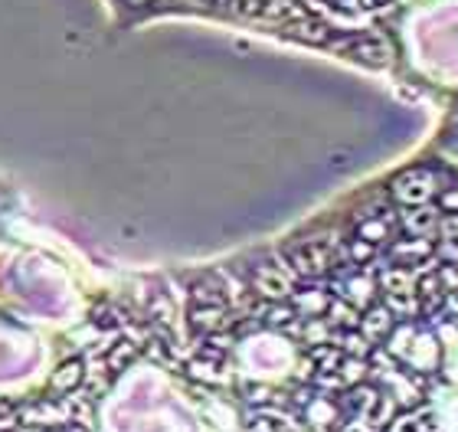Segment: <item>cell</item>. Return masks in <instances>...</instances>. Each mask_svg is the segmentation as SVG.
Here are the masks:
<instances>
[{"label":"cell","mask_w":458,"mask_h":432,"mask_svg":"<svg viewBox=\"0 0 458 432\" xmlns=\"http://www.w3.org/2000/svg\"><path fill=\"white\" fill-rule=\"evenodd\" d=\"M229 10L242 20L276 23V27H285L292 20L305 17L295 0H229Z\"/></svg>","instance_id":"cell-1"},{"label":"cell","mask_w":458,"mask_h":432,"mask_svg":"<svg viewBox=\"0 0 458 432\" xmlns=\"http://www.w3.org/2000/svg\"><path fill=\"white\" fill-rule=\"evenodd\" d=\"M331 49H337V53H347V56L360 59V63H367V66H386L390 63V43L383 37H377V33H347V37H337L327 43Z\"/></svg>","instance_id":"cell-2"},{"label":"cell","mask_w":458,"mask_h":432,"mask_svg":"<svg viewBox=\"0 0 458 432\" xmlns=\"http://www.w3.org/2000/svg\"><path fill=\"white\" fill-rule=\"evenodd\" d=\"M436 174L426 171V167H410L403 171L400 177H393V197L403 203V207H422L436 197Z\"/></svg>","instance_id":"cell-3"},{"label":"cell","mask_w":458,"mask_h":432,"mask_svg":"<svg viewBox=\"0 0 458 432\" xmlns=\"http://www.w3.org/2000/svg\"><path fill=\"white\" fill-rule=\"evenodd\" d=\"M252 288L259 295L268 298V301H285L292 295V279L282 266H272V262H262L252 269Z\"/></svg>","instance_id":"cell-4"},{"label":"cell","mask_w":458,"mask_h":432,"mask_svg":"<svg viewBox=\"0 0 458 432\" xmlns=\"http://www.w3.org/2000/svg\"><path fill=\"white\" fill-rule=\"evenodd\" d=\"M288 259H292L295 272H301V275H321L335 262L331 259V250L321 240H308L301 246H295V250H288Z\"/></svg>","instance_id":"cell-5"},{"label":"cell","mask_w":458,"mask_h":432,"mask_svg":"<svg viewBox=\"0 0 458 432\" xmlns=\"http://www.w3.org/2000/svg\"><path fill=\"white\" fill-rule=\"evenodd\" d=\"M285 37L298 39V43H311V47H327L335 39V30L318 17H298L285 23Z\"/></svg>","instance_id":"cell-6"},{"label":"cell","mask_w":458,"mask_h":432,"mask_svg":"<svg viewBox=\"0 0 458 432\" xmlns=\"http://www.w3.org/2000/svg\"><path fill=\"white\" fill-rule=\"evenodd\" d=\"M439 226V213L432 210L429 203H422V207H412V210L403 213V230L410 233V236H420V240H429V233Z\"/></svg>","instance_id":"cell-7"},{"label":"cell","mask_w":458,"mask_h":432,"mask_svg":"<svg viewBox=\"0 0 458 432\" xmlns=\"http://www.w3.org/2000/svg\"><path fill=\"white\" fill-rule=\"evenodd\" d=\"M445 282H442L439 272H426L420 279V308L426 315H436L442 305H445Z\"/></svg>","instance_id":"cell-8"},{"label":"cell","mask_w":458,"mask_h":432,"mask_svg":"<svg viewBox=\"0 0 458 432\" xmlns=\"http://www.w3.org/2000/svg\"><path fill=\"white\" fill-rule=\"evenodd\" d=\"M360 331L367 341H383V337L393 335V311L383 305L367 308V315L360 318Z\"/></svg>","instance_id":"cell-9"},{"label":"cell","mask_w":458,"mask_h":432,"mask_svg":"<svg viewBox=\"0 0 458 432\" xmlns=\"http://www.w3.org/2000/svg\"><path fill=\"white\" fill-rule=\"evenodd\" d=\"M223 321H226V308L223 305H193L191 308V325H193V331H200V335L220 331Z\"/></svg>","instance_id":"cell-10"},{"label":"cell","mask_w":458,"mask_h":432,"mask_svg":"<svg viewBox=\"0 0 458 432\" xmlns=\"http://www.w3.org/2000/svg\"><path fill=\"white\" fill-rule=\"evenodd\" d=\"M79 384H82V360H66V364L56 367V374L49 380V390L53 394H72Z\"/></svg>","instance_id":"cell-11"},{"label":"cell","mask_w":458,"mask_h":432,"mask_svg":"<svg viewBox=\"0 0 458 432\" xmlns=\"http://www.w3.org/2000/svg\"><path fill=\"white\" fill-rule=\"evenodd\" d=\"M432 252V242L429 240H420V236H412V240H400L393 246V259L400 262V266H412V262H422L426 256Z\"/></svg>","instance_id":"cell-12"},{"label":"cell","mask_w":458,"mask_h":432,"mask_svg":"<svg viewBox=\"0 0 458 432\" xmlns=\"http://www.w3.org/2000/svg\"><path fill=\"white\" fill-rule=\"evenodd\" d=\"M360 240H367L370 246H380L393 236V216H383V213H373V220H363L360 230H357Z\"/></svg>","instance_id":"cell-13"},{"label":"cell","mask_w":458,"mask_h":432,"mask_svg":"<svg viewBox=\"0 0 458 432\" xmlns=\"http://www.w3.org/2000/svg\"><path fill=\"white\" fill-rule=\"evenodd\" d=\"M341 295L351 298L353 305H370L373 301V279L370 275H363V272H353V275H347V282L341 285Z\"/></svg>","instance_id":"cell-14"},{"label":"cell","mask_w":458,"mask_h":432,"mask_svg":"<svg viewBox=\"0 0 458 432\" xmlns=\"http://www.w3.org/2000/svg\"><path fill=\"white\" fill-rule=\"evenodd\" d=\"M266 315V325H272V327H285V325H292L298 318V311L292 305H285V301H272V305L262 311Z\"/></svg>","instance_id":"cell-15"},{"label":"cell","mask_w":458,"mask_h":432,"mask_svg":"<svg viewBox=\"0 0 458 432\" xmlns=\"http://www.w3.org/2000/svg\"><path fill=\"white\" fill-rule=\"evenodd\" d=\"M193 305H223L220 285H213V282H200V285H193Z\"/></svg>","instance_id":"cell-16"},{"label":"cell","mask_w":458,"mask_h":432,"mask_svg":"<svg viewBox=\"0 0 458 432\" xmlns=\"http://www.w3.org/2000/svg\"><path fill=\"white\" fill-rule=\"evenodd\" d=\"M134 354H138V347H134L131 341H118V344L112 347V354H108V367H112V370H118V367L128 364Z\"/></svg>","instance_id":"cell-17"},{"label":"cell","mask_w":458,"mask_h":432,"mask_svg":"<svg viewBox=\"0 0 458 432\" xmlns=\"http://www.w3.org/2000/svg\"><path fill=\"white\" fill-rule=\"evenodd\" d=\"M439 230L445 242H458V213H449V216L439 223Z\"/></svg>","instance_id":"cell-18"},{"label":"cell","mask_w":458,"mask_h":432,"mask_svg":"<svg viewBox=\"0 0 458 432\" xmlns=\"http://www.w3.org/2000/svg\"><path fill=\"white\" fill-rule=\"evenodd\" d=\"M383 0H335V7H344V10H373L380 7Z\"/></svg>","instance_id":"cell-19"},{"label":"cell","mask_w":458,"mask_h":432,"mask_svg":"<svg viewBox=\"0 0 458 432\" xmlns=\"http://www.w3.org/2000/svg\"><path fill=\"white\" fill-rule=\"evenodd\" d=\"M439 203H442V210H445V213H458V187H455V191L442 193Z\"/></svg>","instance_id":"cell-20"},{"label":"cell","mask_w":458,"mask_h":432,"mask_svg":"<svg viewBox=\"0 0 458 432\" xmlns=\"http://www.w3.org/2000/svg\"><path fill=\"white\" fill-rule=\"evenodd\" d=\"M331 315H335V321H341V325H353V311L344 305H331Z\"/></svg>","instance_id":"cell-21"},{"label":"cell","mask_w":458,"mask_h":432,"mask_svg":"<svg viewBox=\"0 0 458 432\" xmlns=\"http://www.w3.org/2000/svg\"><path fill=\"white\" fill-rule=\"evenodd\" d=\"M122 4H128V7H144V4H151V0H122Z\"/></svg>","instance_id":"cell-22"}]
</instances>
